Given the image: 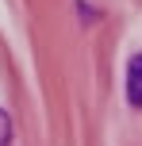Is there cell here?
<instances>
[{
	"label": "cell",
	"mask_w": 142,
	"mask_h": 146,
	"mask_svg": "<svg viewBox=\"0 0 142 146\" xmlns=\"http://www.w3.org/2000/svg\"><path fill=\"white\" fill-rule=\"evenodd\" d=\"M127 100L135 108H142V54H135L127 66Z\"/></svg>",
	"instance_id": "6da1fadb"
},
{
	"label": "cell",
	"mask_w": 142,
	"mask_h": 146,
	"mask_svg": "<svg viewBox=\"0 0 142 146\" xmlns=\"http://www.w3.org/2000/svg\"><path fill=\"white\" fill-rule=\"evenodd\" d=\"M8 135H12V123H8V115H4V111H0V146L8 142Z\"/></svg>",
	"instance_id": "7a4b0ae2"
}]
</instances>
